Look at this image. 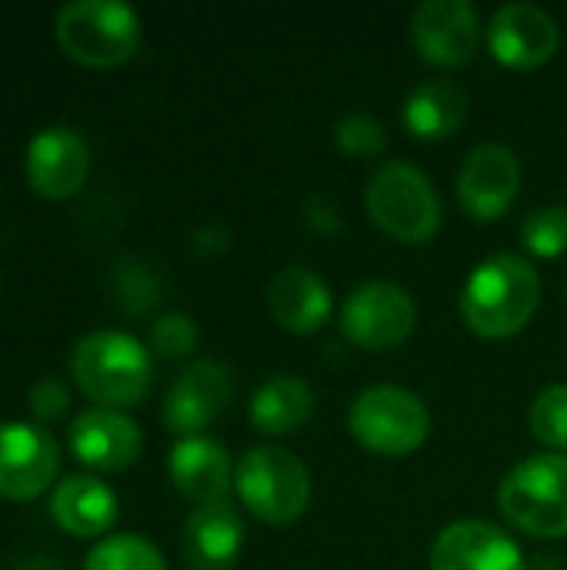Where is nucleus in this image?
I'll list each match as a JSON object with an SVG mask.
<instances>
[{
	"label": "nucleus",
	"instance_id": "1",
	"mask_svg": "<svg viewBox=\"0 0 567 570\" xmlns=\"http://www.w3.org/2000/svg\"><path fill=\"white\" fill-rule=\"evenodd\" d=\"M541 304V277L518 254H495L481 261L461 291L465 324L488 341L521 334Z\"/></svg>",
	"mask_w": 567,
	"mask_h": 570
},
{
	"label": "nucleus",
	"instance_id": "2",
	"mask_svg": "<svg viewBox=\"0 0 567 570\" xmlns=\"http://www.w3.org/2000/svg\"><path fill=\"white\" fill-rule=\"evenodd\" d=\"M70 377L94 407L124 411L140 404L150 391V351L124 331H94L77 341Z\"/></svg>",
	"mask_w": 567,
	"mask_h": 570
},
{
	"label": "nucleus",
	"instance_id": "3",
	"mask_svg": "<svg viewBox=\"0 0 567 570\" xmlns=\"http://www.w3.org/2000/svg\"><path fill=\"white\" fill-rule=\"evenodd\" d=\"M53 33L60 50L90 70H110L127 63L140 47V17L117 0H74L57 10Z\"/></svg>",
	"mask_w": 567,
	"mask_h": 570
},
{
	"label": "nucleus",
	"instance_id": "4",
	"mask_svg": "<svg viewBox=\"0 0 567 570\" xmlns=\"http://www.w3.org/2000/svg\"><path fill=\"white\" fill-rule=\"evenodd\" d=\"M371 220L401 244H424L441 230V197L434 184L411 164L391 160L381 164L364 194Z\"/></svg>",
	"mask_w": 567,
	"mask_h": 570
},
{
	"label": "nucleus",
	"instance_id": "5",
	"mask_svg": "<svg viewBox=\"0 0 567 570\" xmlns=\"http://www.w3.org/2000/svg\"><path fill=\"white\" fill-rule=\"evenodd\" d=\"M501 514L525 534L567 538V458L535 454L508 471L498 491Z\"/></svg>",
	"mask_w": 567,
	"mask_h": 570
},
{
	"label": "nucleus",
	"instance_id": "6",
	"mask_svg": "<svg viewBox=\"0 0 567 570\" xmlns=\"http://www.w3.org/2000/svg\"><path fill=\"white\" fill-rule=\"evenodd\" d=\"M348 431L371 454L408 458L424 448L431 434V414L418 394L394 384H378L361 391L351 404Z\"/></svg>",
	"mask_w": 567,
	"mask_h": 570
},
{
	"label": "nucleus",
	"instance_id": "7",
	"mask_svg": "<svg viewBox=\"0 0 567 570\" xmlns=\"http://www.w3.org/2000/svg\"><path fill=\"white\" fill-rule=\"evenodd\" d=\"M241 504L264 524H291L311 504V474L284 448H254L234 471Z\"/></svg>",
	"mask_w": 567,
	"mask_h": 570
},
{
	"label": "nucleus",
	"instance_id": "8",
	"mask_svg": "<svg viewBox=\"0 0 567 570\" xmlns=\"http://www.w3.org/2000/svg\"><path fill=\"white\" fill-rule=\"evenodd\" d=\"M418 304L391 281H371L348 294L341 304V334L361 351H391L411 337Z\"/></svg>",
	"mask_w": 567,
	"mask_h": 570
},
{
	"label": "nucleus",
	"instance_id": "9",
	"mask_svg": "<svg viewBox=\"0 0 567 570\" xmlns=\"http://www.w3.org/2000/svg\"><path fill=\"white\" fill-rule=\"evenodd\" d=\"M60 474L53 434L27 421H0V498L37 501Z\"/></svg>",
	"mask_w": 567,
	"mask_h": 570
},
{
	"label": "nucleus",
	"instance_id": "10",
	"mask_svg": "<svg viewBox=\"0 0 567 570\" xmlns=\"http://www.w3.org/2000/svg\"><path fill=\"white\" fill-rule=\"evenodd\" d=\"M234 397V374L221 361H190L167 391L164 428L180 438H197Z\"/></svg>",
	"mask_w": 567,
	"mask_h": 570
},
{
	"label": "nucleus",
	"instance_id": "11",
	"mask_svg": "<svg viewBox=\"0 0 567 570\" xmlns=\"http://www.w3.org/2000/svg\"><path fill=\"white\" fill-rule=\"evenodd\" d=\"M23 174L37 197L67 200L90 177V147L74 127H47L30 140Z\"/></svg>",
	"mask_w": 567,
	"mask_h": 570
},
{
	"label": "nucleus",
	"instance_id": "12",
	"mask_svg": "<svg viewBox=\"0 0 567 570\" xmlns=\"http://www.w3.org/2000/svg\"><path fill=\"white\" fill-rule=\"evenodd\" d=\"M411 40L434 67H461L481 43V20L468 0H424L411 17Z\"/></svg>",
	"mask_w": 567,
	"mask_h": 570
},
{
	"label": "nucleus",
	"instance_id": "13",
	"mask_svg": "<svg viewBox=\"0 0 567 570\" xmlns=\"http://www.w3.org/2000/svg\"><path fill=\"white\" fill-rule=\"evenodd\" d=\"M561 30L555 17L535 3H508L488 23V50L501 67L535 70L555 57Z\"/></svg>",
	"mask_w": 567,
	"mask_h": 570
},
{
	"label": "nucleus",
	"instance_id": "14",
	"mask_svg": "<svg viewBox=\"0 0 567 570\" xmlns=\"http://www.w3.org/2000/svg\"><path fill=\"white\" fill-rule=\"evenodd\" d=\"M521 190V164L501 144L475 147L458 174V200L475 220H498Z\"/></svg>",
	"mask_w": 567,
	"mask_h": 570
},
{
	"label": "nucleus",
	"instance_id": "15",
	"mask_svg": "<svg viewBox=\"0 0 567 570\" xmlns=\"http://www.w3.org/2000/svg\"><path fill=\"white\" fill-rule=\"evenodd\" d=\"M70 451L84 468L100 474H117L137 464L144 451V434L127 414L90 407L77 414L70 424Z\"/></svg>",
	"mask_w": 567,
	"mask_h": 570
},
{
	"label": "nucleus",
	"instance_id": "16",
	"mask_svg": "<svg viewBox=\"0 0 567 570\" xmlns=\"http://www.w3.org/2000/svg\"><path fill=\"white\" fill-rule=\"evenodd\" d=\"M431 570H525V558L501 528L488 521H458L434 538Z\"/></svg>",
	"mask_w": 567,
	"mask_h": 570
},
{
	"label": "nucleus",
	"instance_id": "17",
	"mask_svg": "<svg viewBox=\"0 0 567 570\" xmlns=\"http://www.w3.org/2000/svg\"><path fill=\"white\" fill-rule=\"evenodd\" d=\"M244 551V524L237 511L221 501L194 508L184 521L180 558L190 570H231Z\"/></svg>",
	"mask_w": 567,
	"mask_h": 570
},
{
	"label": "nucleus",
	"instance_id": "18",
	"mask_svg": "<svg viewBox=\"0 0 567 570\" xmlns=\"http://www.w3.org/2000/svg\"><path fill=\"white\" fill-rule=\"evenodd\" d=\"M170 481L180 498L194 501L197 508L227 501V491L234 488V471L224 444L204 434L180 438L170 451Z\"/></svg>",
	"mask_w": 567,
	"mask_h": 570
},
{
	"label": "nucleus",
	"instance_id": "19",
	"mask_svg": "<svg viewBox=\"0 0 567 570\" xmlns=\"http://www.w3.org/2000/svg\"><path fill=\"white\" fill-rule=\"evenodd\" d=\"M267 307L291 334H314L331 317V291L311 267H281L267 284Z\"/></svg>",
	"mask_w": 567,
	"mask_h": 570
},
{
	"label": "nucleus",
	"instance_id": "20",
	"mask_svg": "<svg viewBox=\"0 0 567 570\" xmlns=\"http://www.w3.org/2000/svg\"><path fill=\"white\" fill-rule=\"evenodd\" d=\"M50 518L74 538H100L117 521V494L90 474L63 478L50 494Z\"/></svg>",
	"mask_w": 567,
	"mask_h": 570
},
{
	"label": "nucleus",
	"instance_id": "21",
	"mask_svg": "<svg viewBox=\"0 0 567 570\" xmlns=\"http://www.w3.org/2000/svg\"><path fill=\"white\" fill-rule=\"evenodd\" d=\"M314 414V391L307 381L281 374L264 381L251 397V424L261 434L287 438L297 434Z\"/></svg>",
	"mask_w": 567,
	"mask_h": 570
},
{
	"label": "nucleus",
	"instance_id": "22",
	"mask_svg": "<svg viewBox=\"0 0 567 570\" xmlns=\"http://www.w3.org/2000/svg\"><path fill=\"white\" fill-rule=\"evenodd\" d=\"M468 117V94L451 80H424L404 100V127L418 140H444Z\"/></svg>",
	"mask_w": 567,
	"mask_h": 570
},
{
	"label": "nucleus",
	"instance_id": "23",
	"mask_svg": "<svg viewBox=\"0 0 567 570\" xmlns=\"http://www.w3.org/2000/svg\"><path fill=\"white\" fill-rule=\"evenodd\" d=\"M84 570H167L160 551L140 534H110L100 538L87 554Z\"/></svg>",
	"mask_w": 567,
	"mask_h": 570
},
{
	"label": "nucleus",
	"instance_id": "24",
	"mask_svg": "<svg viewBox=\"0 0 567 570\" xmlns=\"http://www.w3.org/2000/svg\"><path fill=\"white\" fill-rule=\"evenodd\" d=\"M521 244L528 254L545 257V261L567 254V207L551 204V207L531 210L521 227Z\"/></svg>",
	"mask_w": 567,
	"mask_h": 570
},
{
	"label": "nucleus",
	"instance_id": "25",
	"mask_svg": "<svg viewBox=\"0 0 567 570\" xmlns=\"http://www.w3.org/2000/svg\"><path fill=\"white\" fill-rule=\"evenodd\" d=\"M531 434L551 448L567 451V384L545 387L531 404Z\"/></svg>",
	"mask_w": 567,
	"mask_h": 570
},
{
	"label": "nucleus",
	"instance_id": "26",
	"mask_svg": "<svg viewBox=\"0 0 567 570\" xmlns=\"http://www.w3.org/2000/svg\"><path fill=\"white\" fill-rule=\"evenodd\" d=\"M334 144H338V150L348 154V157H378V154L388 147V134H384V127H381L374 117L354 110V114H344V117L338 120V127H334Z\"/></svg>",
	"mask_w": 567,
	"mask_h": 570
},
{
	"label": "nucleus",
	"instance_id": "27",
	"mask_svg": "<svg viewBox=\"0 0 567 570\" xmlns=\"http://www.w3.org/2000/svg\"><path fill=\"white\" fill-rule=\"evenodd\" d=\"M197 347V324L180 314V311H170L164 317L154 321L150 327V351L164 361H184L190 357Z\"/></svg>",
	"mask_w": 567,
	"mask_h": 570
},
{
	"label": "nucleus",
	"instance_id": "28",
	"mask_svg": "<svg viewBox=\"0 0 567 570\" xmlns=\"http://www.w3.org/2000/svg\"><path fill=\"white\" fill-rule=\"evenodd\" d=\"M27 407H30V414H33V424L47 428V424H57V421H63V417H67L70 394H67V387H63L60 381L43 377V381H37V384L30 387V394H27Z\"/></svg>",
	"mask_w": 567,
	"mask_h": 570
}]
</instances>
